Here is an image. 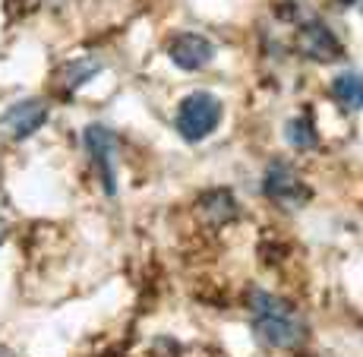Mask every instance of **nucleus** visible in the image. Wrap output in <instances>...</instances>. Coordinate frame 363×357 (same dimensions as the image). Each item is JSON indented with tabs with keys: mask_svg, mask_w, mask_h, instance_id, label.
Wrapping results in <instances>:
<instances>
[{
	"mask_svg": "<svg viewBox=\"0 0 363 357\" xmlns=\"http://www.w3.org/2000/svg\"><path fill=\"white\" fill-rule=\"evenodd\" d=\"M250 317H253V335L265 348H278V351H294L306 341L310 326H306L303 313L297 310L291 300L278 297L269 291L250 294Z\"/></svg>",
	"mask_w": 363,
	"mask_h": 357,
	"instance_id": "1",
	"label": "nucleus"
},
{
	"mask_svg": "<svg viewBox=\"0 0 363 357\" xmlns=\"http://www.w3.org/2000/svg\"><path fill=\"white\" fill-rule=\"evenodd\" d=\"M262 193L272 202H278L281 209H300L310 199V187L303 184V177L291 167L288 162L275 158L269 167L262 171Z\"/></svg>",
	"mask_w": 363,
	"mask_h": 357,
	"instance_id": "3",
	"label": "nucleus"
},
{
	"mask_svg": "<svg viewBox=\"0 0 363 357\" xmlns=\"http://www.w3.org/2000/svg\"><path fill=\"white\" fill-rule=\"evenodd\" d=\"M284 139H288V145H294V149L306 152V149H316L319 133H316V127H313L310 117L297 114V117H291V121L284 123Z\"/></svg>",
	"mask_w": 363,
	"mask_h": 357,
	"instance_id": "10",
	"label": "nucleus"
},
{
	"mask_svg": "<svg viewBox=\"0 0 363 357\" xmlns=\"http://www.w3.org/2000/svg\"><path fill=\"white\" fill-rule=\"evenodd\" d=\"M101 70V64L95 57H82V60H73V64L64 67V89H79L82 82H89L95 73Z\"/></svg>",
	"mask_w": 363,
	"mask_h": 357,
	"instance_id": "11",
	"label": "nucleus"
},
{
	"mask_svg": "<svg viewBox=\"0 0 363 357\" xmlns=\"http://www.w3.org/2000/svg\"><path fill=\"white\" fill-rule=\"evenodd\" d=\"M167 57L184 73H196V70L208 67L215 57V45L199 32H177L167 41Z\"/></svg>",
	"mask_w": 363,
	"mask_h": 357,
	"instance_id": "6",
	"label": "nucleus"
},
{
	"mask_svg": "<svg viewBox=\"0 0 363 357\" xmlns=\"http://www.w3.org/2000/svg\"><path fill=\"white\" fill-rule=\"evenodd\" d=\"M199 209H202V215H206L212 225H225V221L237 219V202H234V196L228 193V190H208V193H202Z\"/></svg>",
	"mask_w": 363,
	"mask_h": 357,
	"instance_id": "9",
	"label": "nucleus"
},
{
	"mask_svg": "<svg viewBox=\"0 0 363 357\" xmlns=\"http://www.w3.org/2000/svg\"><path fill=\"white\" fill-rule=\"evenodd\" d=\"M221 117H225V108L212 92H190L177 104L174 127L186 143H202V139H208L218 130Z\"/></svg>",
	"mask_w": 363,
	"mask_h": 357,
	"instance_id": "2",
	"label": "nucleus"
},
{
	"mask_svg": "<svg viewBox=\"0 0 363 357\" xmlns=\"http://www.w3.org/2000/svg\"><path fill=\"white\" fill-rule=\"evenodd\" d=\"M332 98L345 111H363V73L345 70L332 79Z\"/></svg>",
	"mask_w": 363,
	"mask_h": 357,
	"instance_id": "8",
	"label": "nucleus"
},
{
	"mask_svg": "<svg viewBox=\"0 0 363 357\" xmlns=\"http://www.w3.org/2000/svg\"><path fill=\"white\" fill-rule=\"evenodd\" d=\"M341 4H345V6H357V10L363 13V0H341Z\"/></svg>",
	"mask_w": 363,
	"mask_h": 357,
	"instance_id": "12",
	"label": "nucleus"
},
{
	"mask_svg": "<svg viewBox=\"0 0 363 357\" xmlns=\"http://www.w3.org/2000/svg\"><path fill=\"white\" fill-rule=\"evenodd\" d=\"M4 241H6V221L0 219V243H4Z\"/></svg>",
	"mask_w": 363,
	"mask_h": 357,
	"instance_id": "13",
	"label": "nucleus"
},
{
	"mask_svg": "<svg viewBox=\"0 0 363 357\" xmlns=\"http://www.w3.org/2000/svg\"><path fill=\"white\" fill-rule=\"evenodd\" d=\"M294 48L300 57L313 60V64H332V60L341 57V41L323 19L310 16L297 26V35H294Z\"/></svg>",
	"mask_w": 363,
	"mask_h": 357,
	"instance_id": "4",
	"label": "nucleus"
},
{
	"mask_svg": "<svg viewBox=\"0 0 363 357\" xmlns=\"http://www.w3.org/2000/svg\"><path fill=\"white\" fill-rule=\"evenodd\" d=\"M45 121H48V104L41 98H23V101L10 104L0 114V127L13 139H29L35 130L45 127Z\"/></svg>",
	"mask_w": 363,
	"mask_h": 357,
	"instance_id": "7",
	"label": "nucleus"
},
{
	"mask_svg": "<svg viewBox=\"0 0 363 357\" xmlns=\"http://www.w3.org/2000/svg\"><path fill=\"white\" fill-rule=\"evenodd\" d=\"M82 139H86L89 158H92L95 167H99L104 193L117 196V136L104 127V123H92V127H86Z\"/></svg>",
	"mask_w": 363,
	"mask_h": 357,
	"instance_id": "5",
	"label": "nucleus"
}]
</instances>
